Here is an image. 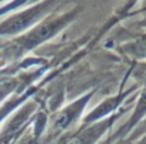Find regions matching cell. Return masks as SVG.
I'll use <instances>...</instances> for the list:
<instances>
[{"mask_svg": "<svg viewBox=\"0 0 146 144\" xmlns=\"http://www.w3.org/2000/svg\"><path fill=\"white\" fill-rule=\"evenodd\" d=\"M59 27H60V23H59V22H56V23H49V24H46V26H40L37 30L33 32L32 36L27 37V44L39 43V41H42V40L50 37Z\"/></svg>", "mask_w": 146, "mask_h": 144, "instance_id": "cell-1", "label": "cell"}, {"mask_svg": "<svg viewBox=\"0 0 146 144\" xmlns=\"http://www.w3.org/2000/svg\"><path fill=\"white\" fill-rule=\"evenodd\" d=\"M127 51L137 60H146V34L139 36L133 43L127 46Z\"/></svg>", "mask_w": 146, "mask_h": 144, "instance_id": "cell-2", "label": "cell"}, {"mask_svg": "<svg viewBox=\"0 0 146 144\" xmlns=\"http://www.w3.org/2000/svg\"><path fill=\"white\" fill-rule=\"evenodd\" d=\"M79 110H80V107H79V103H76V104H73V106H70L67 110H64V111H62L57 117H56V120H54V126L57 127V128H64L73 118H75L76 116H78V113H79Z\"/></svg>", "mask_w": 146, "mask_h": 144, "instance_id": "cell-3", "label": "cell"}, {"mask_svg": "<svg viewBox=\"0 0 146 144\" xmlns=\"http://www.w3.org/2000/svg\"><path fill=\"white\" fill-rule=\"evenodd\" d=\"M135 76L143 83V86H145V90H146V64H140L137 68H136V71H135Z\"/></svg>", "mask_w": 146, "mask_h": 144, "instance_id": "cell-4", "label": "cell"}, {"mask_svg": "<svg viewBox=\"0 0 146 144\" xmlns=\"http://www.w3.org/2000/svg\"><path fill=\"white\" fill-rule=\"evenodd\" d=\"M66 144H85V143H83V138H82V137H73V138H70Z\"/></svg>", "mask_w": 146, "mask_h": 144, "instance_id": "cell-5", "label": "cell"}, {"mask_svg": "<svg viewBox=\"0 0 146 144\" xmlns=\"http://www.w3.org/2000/svg\"><path fill=\"white\" fill-rule=\"evenodd\" d=\"M137 144H146V134H145V135H143L139 141H137Z\"/></svg>", "mask_w": 146, "mask_h": 144, "instance_id": "cell-6", "label": "cell"}, {"mask_svg": "<svg viewBox=\"0 0 146 144\" xmlns=\"http://www.w3.org/2000/svg\"><path fill=\"white\" fill-rule=\"evenodd\" d=\"M142 24H143V26L146 27V17H145V20H143V23H142Z\"/></svg>", "mask_w": 146, "mask_h": 144, "instance_id": "cell-7", "label": "cell"}]
</instances>
